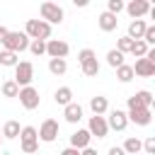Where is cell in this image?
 <instances>
[{"label": "cell", "mask_w": 155, "mask_h": 155, "mask_svg": "<svg viewBox=\"0 0 155 155\" xmlns=\"http://www.w3.org/2000/svg\"><path fill=\"white\" fill-rule=\"evenodd\" d=\"M128 109H145V107L138 102V97H136V94H131V97H128Z\"/></svg>", "instance_id": "cell-37"}, {"label": "cell", "mask_w": 155, "mask_h": 155, "mask_svg": "<svg viewBox=\"0 0 155 155\" xmlns=\"http://www.w3.org/2000/svg\"><path fill=\"white\" fill-rule=\"evenodd\" d=\"M2 46L5 51H12V53H22L29 48V36L24 31H7L5 39H2Z\"/></svg>", "instance_id": "cell-2"}, {"label": "cell", "mask_w": 155, "mask_h": 155, "mask_svg": "<svg viewBox=\"0 0 155 155\" xmlns=\"http://www.w3.org/2000/svg\"><path fill=\"white\" fill-rule=\"evenodd\" d=\"M19 131H22V128H19L17 121H7V124L2 126V138H17Z\"/></svg>", "instance_id": "cell-25"}, {"label": "cell", "mask_w": 155, "mask_h": 155, "mask_svg": "<svg viewBox=\"0 0 155 155\" xmlns=\"http://www.w3.org/2000/svg\"><path fill=\"white\" fill-rule=\"evenodd\" d=\"M53 99H56V104L68 107V104L73 102V90H70V87H58V90H56V94H53Z\"/></svg>", "instance_id": "cell-19"}, {"label": "cell", "mask_w": 155, "mask_h": 155, "mask_svg": "<svg viewBox=\"0 0 155 155\" xmlns=\"http://www.w3.org/2000/svg\"><path fill=\"white\" fill-rule=\"evenodd\" d=\"M0 155H2V153H0Z\"/></svg>", "instance_id": "cell-43"}, {"label": "cell", "mask_w": 155, "mask_h": 155, "mask_svg": "<svg viewBox=\"0 0 155 155\" xmlns=\"http://www.w3.org/2000/svg\"><path fill=\"white\" fill-rule=\"evenodd\" d=\"M121 10H124V2H121V0H109V2H107V12H109V15H119Z\"/></svg>", "instance_id": "cell-32"}, {"label": "cell", "mask_w": 155, "mask_h": 155, "mask_svg": "<svg viewBox=\"0 0 155 155\" xmlns=\"http://www.w3.org/2000/svg\"><path fill=\"white\" fill-rule=\"evenodd\" d=\"M36 133H39V138H41L44 143H53V140L58 138V121H56V119H46Z\"/></svg>", "instance_id": "cell-6"}, {"label": "cell", "mask_w": 155, "mask_h": 155, "mask_svg": "<svg viewBox=\"0 0 155 155\" xmlns=\"http://www.w3.org/2000/svg\"><path fill=\"white\" fill-rule=\"evenodd\" d=\"M31 80H34V65L29 61H19L15 65V82H17V87H29Z\"/></svg>", "instance_id": "cell-3"}, {"label": "cell", "mask_w": 155, "mask_h": 155, "mask_svg": "<svg viewBox=\"0 0 155 155\" xmlns=\"http://www.w3.org/2000/svg\"><path fill=\"white\" fill-rule=\"evenodd\" d=\"M90 140H92L90 131H87V128H78V131H75V133L70 136V148H75V150L90 148Z\"/></svg>", "instance_id": "cell-12"}, {"label": "cell", "mask_w": 155, "mask_h": 155, "mask_svg": "<svg viewBox=\"0 0 155 155\" xmlns=\"http://www.w3.org/2000/svg\"><path fill=\"white\" fill-rule=\"evenodd\" d=\"M136 97H138V102H140L145 109H150V104H153V94H150L148 90H140V92H136Z\"/></svg>", "instance_id": "cell-31"}, {"label": "cell", "mask_w": 155, "mask_h": 155, "mask_svg": "<svg viewBox=\"0 0 155 155\" xmlns=\"http://www.w3.org/2000/svg\"><path fill=\"white\" fill-rule=\"evenodd\" d=\"M24 34L29 36V41H48L51 39V24H46L44 19H27V27H24Z\"/></svg>", "instance_id": "cell-1"}, {"label": "cell", "mask_w": 155, "mask_h": 155, "mask_svg": "<svg viewBox=\"0 0 155 155\" xmlns=\"http://www.w3.org/2000/svg\"><path fill=\"white\" fill-rule=\"evenodd\" d=\"M131 46H133V39H128V36H121L116 41V51L119 53H131Z\"/></svg>", "instance_id": "cell-29"}, {"label": "cell", "mask_w": 155, "mask_h": 155, "mask_svg": "<svg viewBox=\"0 0 155 155\" xmlns=\"http://www.w3.org/2000/svg\"><path fill=\"white\" fill-rule=\"evenodd\" d=\"M124 10H126L133 19H140L143 15L150 12V2H148V0H131L128 5H124Z\"/></svg>", "instance_id": "cell-9"}, {"label": "cell", "mask_w": 155, "mask_h": 155, "mask_svg": "<svg viewBox=\"0 0 155 155\" xmlns=\"http://www.w3.org/2000/svg\"><path fill=\"white\" fill-rule=\"evenodd\" d=\"M61 155H80V150H75V148H65V150H61Z\"/></svg>", "instance_id": "cell-38"}, {"label": "cell", "mask_w": 155, "mask_h": 155, "mask_svg": "<svg viewBox=\"0 0 155 155\" xmlns=\"http://www.w3.org/2000/svg\"><path fill=\"white\" fill-rule=\"evenodd\" d=\"M19 140H22V143H36V140H39L36 128H34V126H24V128L19 131Z\"/></svg>", "instance_id": "cell-21"}, {"label": "cell", "mask_w": 155, "mask_h": 155, "mask_svg": "<svg viewBox=\"0 0 155 155\" xmlns=\"http://www.w3.org/2000/svg\"><path fill=\"white\" fill-rule=\"evenodd\" d=\"M143 41L150 46V44H155V24H148L145 27V34H143Z\"/></svg>", "instance_id": "cell-33"}, {"label": "cell", "mask_w": 155, "mask_h": 155, "mask_svg": "<svg viewBox=\"0 0 155 155\" xmlns=\"http://www.w3.org/2000/svg\"><path fill=\"white\" fill-rule=\"evenodd\" d=\"M10 29H5V27H0V44H2V39H5V34H7Z\"/></svg>", "instance_id": "cell-41"}, {"label": "cell", "mask_w": 155, "mask_h": 155, "mask_svg": "<svg viewBox=\"0 0 155 155\" xmlns=\"http://www.w3.org/2000/svg\"><path fill=\"white\" fill-rule=\"evenodd\" d=\"M19 104L27 109V111H31V109H36L39 107V102H41V97H39V90H34L31 85L29 87H19Z\"/></svg>", "instance_id": "cell-5"}, {"label": "cell", "mask_w": 155, "mask_h": 155, "mask_svg": "<svg viewBox=\"0 0 155 155\" xmlns=\"http://www.w3.org/2000/svg\"><path fill=\"white\" fill-rule=\"evenodd\" d=\"M19 63V58H17V53H12V51H0V65H7V68H15Z\"/></svg>", "instance_id": "cell-23"}, {"label": "cell", "mask_w": 155, "mask_h": 155, "mask_svg": "<svg viewBox=\"0 0 155 155\" xmlns=\"http://www.w3.org/2000/svg\"><path fill=\"white\" fill-rule=\"evenodd\" d=\"M107 63H109L111 68H119V65H124V53H119L116 48H111V51L107 53Z\"/></svg>", "instance_id": "cell-27"}, {"label": "cell", "mask_w": 155, "mask_h": 155, "mask_svg": "<svg viewBox=\"0 0 155 155\" xmlns=\"http://www.w3.org/2000/svg\"><path fill=\"white\" fill-rule=\"evenodd\" d=\"M109 155H126V153H124L119 145H114V148H109Z\"/></svg>", "instance_id": "cell-39"}, {"label": "cell", "mask_w": 155, "mask_h": 155, "mask_svg": "<svg viewBox=\"0 0 155 155\" xmlns=\"http://www.w3.org/2000/svg\"><path fill=\"white\" fill-rule=\"evenodd\" d=\"M46 53L51 58H65L70 53V46L65 41H61V39H48L46 41Z\"/></svg>", "instance_id": "cell-7"}, {"label": "cell", "mask_w": 155, "mask_h": 155, "mask_svg": "<svg viewBox=\"0 0 155 155\" xmlns=\"http://www.w3.org/2000/svg\"><path fill=\"white\" fill-rule=\"evenodd\" d=\"M143 150H145L148 155H155V136H148V138L143 140Z\"/></svg>", "instance_id": "cell-35"}, {"label": "cell", "mask_w": 155, "mask_h": 155, "mask_svg": "<svg viewBox=\"0 0 155 155\" xmlns=\"http://www.w3.org/2000/svg\"><path fill=\"white\" fill-rule=\"evenodd\" d=\"M63 116H65L68 124H78V121L82 119V107H80L78 102H70L68 107H63Z\"/></svg>", "instance_id": "cell-14"}, {"label": "cell", "mask_w": 155, "mask_h": 155, "mask_svg": "<svg viewBox=\"0 0 155 155\" xmlns=\"http://www.w3.org/2000/svg\"><path fill=\"white\" fill-rule=\"evenodd\" d=\"M29 51H31L34 56H44V53H46V41H41V39L29 41Z\"/></svg>", "instance_id": "cell-30"}, {"label": "cell", "mask_w": 155, "mask_h": 155, "mask_svg": "<svg viewBox=\"0 0 155 155\" xmlns=\"http://www.w3.org/2000/svg\"><path fill=\"white\" fill-rule=\"evenodd\" d=\"M116 78H119L121 82H131V80H133L136 75H133V68L124 63V65H119V68H116Z\"/></svg>", "instance_id": "cell-24"}, {"label": "cell", "mask_w": 155, "mask_h": 155, "mask_svg": "<svg viewBox=\"0 0 155 155\" xmlns=\"http://www.w3.org/2000/svg\"><path fill=\"white\" fill-rule=\"evenodd\" d=\"M36 150H39V140H36V143H22V153L31 155V153H36Z\"/></svg>", "instance_id": "cell-36"}, {"label": "cell", "mask_w": 155, "mask_h": 155, "mask_svg": "<svg viewBox=\"0 0 155 155\" xmlns=\"http://www.w3.org/2000/svg\"><path fill=\"white\" fill-rule=\"evenodd\" d=\"M131 53H133L136 58H145V53H148V44H145L143 39L133 41V46H131Z\"/></svg>", "instance_id": "cell-26"}, {"label": "cell", "mask_w": 155, "mask_h": 155, "mask_svg": "<svg viewBox=\"0 0 155 155\" xmlns=\"http://www.w3.org/2000/svg\"><path fill=\"white\" fill-rule=\"evenodd\" d=\"M107 126L114 128V131H124V128L128 126L126 111H121V109H111V111H109V119H107Z\"/></svg>", "instance_id": "cell-10"}, {"label": "cell", "mask_w": 155, "mask_h": 155, "mask_svg": "<svg viewBox=\"0 0 155 155\" xmlns=\"http://www.w3.org/2000/svg\"><path fill=\"white\" fill-rule=\"evenodd\" d=\"M126 119L133 121L136 126H148L153 121V114H150V109H128Z\"/></svg>", "instance_id": "cell-11"}, {"label": "cell", "mask_w": 155, "mask_h": 155, "mask_svg": "<svg viewBox=\"0 0 155 155\" xmlns=\"http://www.w3.org/2000/svg\"><path fill=\"white\" fill-rule=\"evenodd\" d=\"M121 150H124L126 155H138V153L143 150V140H140V138H136V136H131V138H126V140H124Z\"/></svg>", "instance_id": "cell-18"}, {"label": "cell", "mask_w": 155, "mask_h": 155, "mask_svg": "<svg viewBox=\"0 0 155 155\" xmlns=\"http://www.w3.org/2000/svg\"><path fill=\"white\" fill-rule=\"evenodd\" d=\"M39 12H41V19L46 24H61L63 22V7L56 2H41Z\"/></svg>", "instance_id": "cell-4"}, {"label": "cell", "mask_w": 155, "mask_h": 155, "mask_svg": "<svg viewBox=\"0 0 155 155\" xmlns=\"http://www.w3.org/2000/svg\"><path fill=\"white\" fill-rule=\"evenodd\" d=\"M48 70H51L53 75H65V70H68L65 58H51V61H48Z\"/></svg>", "instance_id": "cell-20"}, {"label": "cell", "mask_w": 155, "mask_h": 155, "mask_svg": "<svg viewBox=\"0 0 155 155\" xmlns=\"http://www.w3.org/2000/svg\"><path fill=\"white\" fill-rule=\"evenodd\" d=\"M92 58H97L92 48H82V51L78 53V61H80V65H82V63H87V61H92Z\"/></svg>", "instance_id": "cell-34"}, {"label": "cell", "mask_w": 155, "mask_h": 155, "mask_svg": "<svg viewBox=\"0 0 155 155\" xmlns=\"http://www.w3.org/2000/svg\"><path fill=\"white\" fill-rule=\"evenodd\" d=\"M82 73H85L87 78H94V75L99 73V63H97V58H92V61L82 63Z\"/></svg>", "instance_id": "cell-28"}, {"label": "cell", "mask_w": 155, "mask_h": 155, "mask_svg": "<svg viewBox=\"0 0 155 155\" xmlns=\"http://www.w3.org/2000/svg\"><path fill=\"white\" fill-rule=\"evenodd\" d=\"M87 131H90V136H97V138H107V133H109L107 119H104V116H90Z\"/></svg>", "instance_id": "cell-8"}, {"label": "cell", "mask_w": 155, "mask_h": 155, "mask_svg": "<svg viewBox=\"0 0 155 155\" xmlns=\"http://www.w3.org/2000/svg\"><path fill=\"white\" fill-rule=\"evenodd\" d=\"M97 24H99V29H102V31H114V29H116V24H119V19H116V15L102 12V15H99V19H97Z\"/></svg>", "instance_id": "cell-16"}, {"label": "cell", "mask_w": 155, "mask_h": 155, "mask_svg": "<svg viewBox=\"0 0 155 155\" xmlns=\"http://www.w3.org/2000/svg\"><path fill=\"white\" fill-rule=\"evenodd\" d=\"M90 109H92L94 116H104V114L109 111V102H107V97H102V94L92 97V99H90Z\"/></svg>", "instance_id": "cell-15"}, {"label": "cell", "mask_w": 155, "mask_h": 155, "mask_svg": "<svg viewBox=\"0 0 155 155\" xmlns=\"http://www.w3.org/2000/svg\"><path fill=\"white\" fill-rule=\"evenodd\" d=\"M145 27H148V24H145L143 19H133V22L128 24V34H126V36H128V39H133V41H138V39H143Z\"/></svg>", "instance_id": "cell-17"}, {"label": "cell", "mask_w": 155, "mask_h": 155, "mask_svg": "<svg viewBox=\"0 0 155 155\" xmlns=\"http://www.w3.org/2000/svg\"><path fill=\"white\" fill-rule=\"evenodd\" d=\"M80 155H97V150H94V148H82Z\"/></svg>", "instance_id": "cell-40"}, {"label": "cell", "mask_w": 155, "mask_h": 155, "mask_svg": "<svg viewBox=\"0 0 155 155\" xmlns=\"http://www.w3.org/2000/svg\"><path fill=\"white\" fill-rule=\"evenodd\" d=\"M0 90H2V97H7V99H12V97H17V94H19V87H17V82H15V80H5Z\"/></svg>", "instance_id": "cell-22"}, {"label": "cell", "mask_w": 155, "mask_h": 155, "mask_svg": "<svg viewBox=\"0 0 155 155\" xmlns=\"http://www.w3.org/2000/svg\"><path fill=\"white\" fill-rule=\"evenodd\" d=\"M0 143H2V136H0Z\"/></svg>", "instance_id": "cell-42"}, {"label": "cell", "mask_w": 155, "mask_h": 155, "mask_svg": "<svg viewBox=\"0 0 155 155\" xmlns=\"http://www.w3.org/2000/svg\"><path fill=\"white\" fill-rule=\"evenodd\" d=\"M131 68H133V75H140V78H153L155 75V63L148 61V58H138L136 65H131Z\"/></svg>", "instance_id": "cell-13"}]
</instances>
